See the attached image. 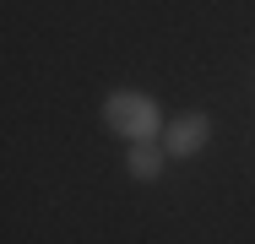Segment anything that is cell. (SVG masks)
<instances>
[{
	"instance_id": "obj_1",
	"label": "cell",
	"mask_w": 255,
	"mask_h": 244,
	"mask_svg": "<svg viewBox=\"0 0 255 244\" xmlns=\"http://www.w3.org/2000/svg\"><path fill=\"white\" fill-rule=\"evenodd\" d=\"M103 125L114 130V136H125V141H157L163 136V103L157 98H147V93H109L103 98Z\"/></svg>"
},
{
	"instance_id": "obj_2",
	"label": "cell",
	"mask_w": 255,
	"mask_h": 244,
	"mask_svg": "<svg viewBox=\"0 0 255 244\" xmlns=\"http://www.w3.org/2000/svg\"><path fill=\"white\" fill-rule=\"evenodd\" d=\"M206 141H212V114H206V109H185V114H174V120L163 125L168 163H174V157H196Z\"/></svg>"
},
{
	"instance_id": "obj_3",
	"label": "cell",
	"mask_w": 255,
	"mask_h": 244,
	"mask_svg": "<svg viewBox=\"0 0 255 244\" xmlns=\"http://www.w3.org/2000/svg\"><path fill=\"white\" fill-rule=\"evenodd\" d=\"M163 163H168L163 141H130V152H125V168H130V179H141V185L163 179Z\"/></svg>"
}]
</instances>
